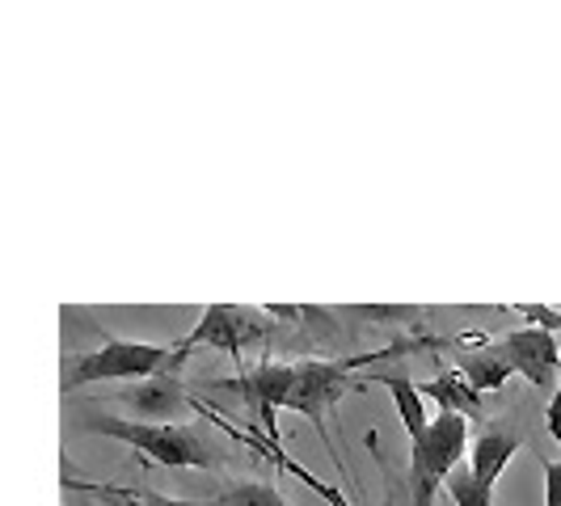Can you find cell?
Wrapping results in <instances>:
<instances>
[{
    "instance_id": "52a82bcc",
    "label": "cell",
    "mask_w": 561,
    "mask_h": 506,
    "mask_svg": "<svg viewBox=\"0 0 561 506\" xmlns=\"http://www.w3.org/2000/svg\"><path fill=\"white\" fill-rule=\"evenodd\" d=\"M506 364L515 376H524L533 389L540 393H553L561 380V346L558 334L545 330V325H528V330H515V334L499 337Z\"/></svg>"
},
{
    "instance_id": "3957f363",
    "label": "cell",
    "mask_w": 561,
    "mask_h": 506,
    "mask_svg": "<svg viewBox=\"0 0 561 506\" xmlns=\"http://www.w3.org/2000/svg\"><path fill=\"white\" fill-rule=\"evenodd\" d=\"M182 364H186V355H182L178 346L106 337L98 350L68 359L59 389H64V393H77L84 384H106V380H127V384H136V380L161 376V371H182Z\"/></svg>"
},
{
    "instance_id": "6da1fadb",
    "label": "cell",
    "mask_w": 561,
    "mask_h": 506,
    "mask_svg": "<svg viewBox=\"0 0 561 506\" xmlns=\"http://www.w3.org/2000/svg\"><path fill=\"white\" fill-rule=\"evenodd\" d=\"M397 350H405V346H385V350H376V355H346V359H305V364H291L296 371H291V389H287L283 410L305 414V418L317 426V435L325 439V448H330L325 422L334 418L342 396L364 389V380H355V371L367 364H385V359H393ZM330 456H334V448H330ZM334 464L346 473V464H342L337 456H334Z\"/></svg>"
},
{
    "instance_id": "8fae6325",
    "label": "cell",
    "mask_w": 561,
    "mask_h": 506,
    "mask_svg": "<svg viewBox=\"0 0 561 506\" xmlns=\"http://www.w3.org/2000/svg\"><path fill=\"white\" fill-rule=\"evenodd\" d=\"M64 490H81V494H93L111 506H216L198 503V498H169V494H157V490H127V485H102V481H77L72 473H64Z\"/></svg>"
},
{
    "instance_id": "5bb4252c",
    "label": "cell",
    "mask_w": 561,
    "mask_h": 506,
    "mask_svg": "<svg viewBox=\"0 0 561 506\" xmlns=\"http://www.w3.org/2000/svg\"><path fill=\"white\" fill-rule=\"evenodd\" d=\"M216 506H287L283 494L275 490V481L257 478V481H232L220 490Z\"/></svg>"
},
{
    "instance_id": "9a60e30c",
    "label": "cell",
    "mask_w": 561,
    "mask_h": 506,
    "mask_svg": "<svg viewBox=\"0 0 561 506\" xmlns=\"http://www.w3.org/2000/svg\"><path fill=\"white\" fill-rule=\"evenodd\" d=\"M444 490H448L451 506H494V494L490 490H481L473 473H469V464H456L444 481Z\"/></svg>"
},
{
    "instance_id": "7a4b0ae2",
    "label": "cell",
    "mask_w": 561,
    "mask_h": 506,
    "mask_svg": "<svg viewBox=\"0 0 561 506\" xmlns=\"http://www.w3.org/2000/svg\"><path fill=\"white\" fill-rule=\"evenodd\" d=\"M89 435L102 439H118L127 448H136L144 460L165 464V469H216L220 456L216 448L198 435L186 422H131V418H111V414H84L81 422Z\"/></svg>"
},
{
    "instance_id": "5b68a950",
    "label": "cell",
    "mask_w": 561,
    "mask_h": 506,
    "mask_svg": "<svg viewBox=\"0 0 561 506\" xmlns=\"http://www.w3.org/2000/svg\"><path fill=\"white\" fill-rule=\"evenodd\" d=\"M291 364H257L241 376H228V380H207V389H220V393L241 396L250 405L253 426H262L266 444L279 451V410L287 401V389H291Z\"/></svg>"
},
{
    "instance_id": "2e32d148",
    "label": "cell",
    "mask_w": 561,
    "mask_h": 506,
    "mask_svg": "<svg viewBox=\"0 0 561 506\" xmlns=\"http://www.w3.org/2000/svg\"><path fill=\"white\" fill-rule=\"evenodd\" d=\"M545 506H561V460H545Z\"/></svg>"
},
{
    "instance_id": "277c9868",
    "label": "cell",
    "mask_w": 561,
    "mask_h": 506,
    "mask_svg": "<svg viewBox=\"0 0 561 506\" xmlns=\"http://www.w3.org/2000/svg\"><path fill=\"white\" fill-rule=\"evenodd\" d=\"M469 451V422L460 414H435L426 422L422 439L410 444V506H431L444 490L448 473Z\"/></svg>"
},
{
    "instance_id": "7c38bea8",
    "label": "cell",
    "mask_w": 561,
    "mask_h": 506,
    "mask_svg": "<svg viewBox=\"0 0 561 506\" xmlns=\"http://www.w3.org/2000/svg\"><path fill=\"white\" fill-rule=\"evenodd\" d=\"M376 384H385L389 393H393V405L397 414H401V426H405V435H410V444L422 439V430H426V396L422 389L410 380V376H401V371H380V376H371Z\"/></svg>"
},
{
    "instance_id": "e0dca14e",
    "label": "cell",
    "mask_w": 561,
    "mask_h": 506,
    "mask_svg": "<svg viewBox=\"0 0 561 506\" xmlns=\"http://www.w3.org/2000/svg\"><path fill=\"white\" fill-rule=\"evenodd\" d=\"M545 426H549V435L558 439V448H561V380H558V389H553V396H549V410H545Z\"/></svg>"
},
{
    "instance_id": "30bf717a",
    "label": "cell",
    "mask_w": 561,
    "mask_h": 506,
    "mask_svg": "<svg viewBox=\"0 0 561 506\" xmlns=\"http://www.w3.org/2000/svg\"><path fill=\"white\" fill-rule=\"evenodd\" d=\"M456 371L469 380V389H473L478 396L499 393L506 380L515 376L499 342H481L478 350H460V367H456Z\"/></svg>"
},
{
    "instance_id": "ba28073f",
    "label": "cell",
    "mask_w": 561,
    "mask_h": 506,
    "mask_svg": "<svg viewBox=\"0 0 561 506\" xmlns=\"http://www.w3.org/2000/svg\"><path fill=\"white\" fill-rule=\"evenodd\" d=\"M111 405L127 410L131 422H178L195 410V396L178 380V371H161V376L136 380L131 389L114 393Z\"/></svg>"
},
{
    "instance_id": "4fadbf2b",
    "label": "cell",
    "mask_w": 561,
    "mask_h": 506,
    "mask_svg": "<svg viewBox=\"0 0 561 506\" xmlns=\"http://www.w3.org/2000/svg\"><path fill=\"white\" fill-rule=\"evenodd\" d=\"M422 396H426V401H439V405H444V414H460L465 422L481 414V396L469 389V380H465L460 371H444V376H435L431 384H422Z\"/></svg>"
},
{
    "instance_id": "9c48e42d",
    "label": "cell",
    "mask_w": 561,
    "mask_h": 506,
    "mask_svg": "<svg viewBox=\"0 0 561 506\" xmlns=\"http://www.w3.org/2000/svg\"><path fill=\"white\" fill-rule=\"evenodd\" d=\"M519 448H524V435L519 430H506V426H490L485 435H478L469 444V473H473V481H478L481 490L494 494V485H499V478H503L506 464H511V456Z\"/></svg>"
},
{
    "instance_id": "8992f818",
    "label": "cell",
    "mask_w": 561,
    "mask_h": 506,
    "mask_svg": "<svg viewBox=\"0 0 561 506\" xmlns=\"http://www.w3.org/2000/svg\"><path fill=\"white\" fill-rule=\"evenodd\" d=\"M266 334H271V325L257 312L237 309V304H207L195 330L178 342V350L186 355V350L207 346V350H220L228 359H241L250 346L266 342Z\"/></svg>"
}]
</instances>
